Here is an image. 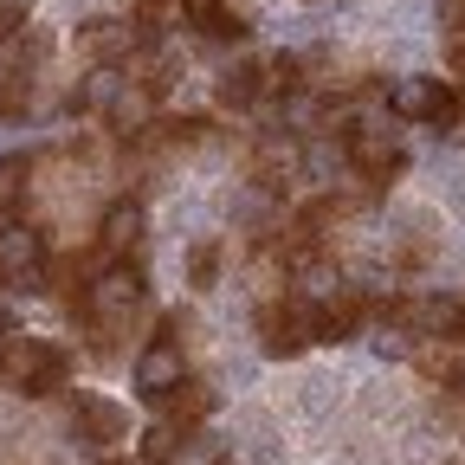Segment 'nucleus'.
Segmentation results:
<instances>
[{"label": "nucleus", "instance_id": "9", "mask_svg": "<svg viewBox=\"0 0 465 465\" xmlns=\"http://www.w3.org/2000/svg\"><path fill=\"white\" fill-rule=\"evenodd\" d=\"M369 317H375V304L362 298V291L356 284H336V291L317 298V342H349Z\"/></svg>", "mask_w": 465, "mask_h": 465}, {"label": "nucleus", "instance_id": "14", "mask_svg": "<svg viewBox=\"0 0 465 465\" xmlns=\"http://www.w3.org/2000/svg\"><path fill=\"white\" fill-rule=\"evenodd\" d=\"M33 174H39V155H0V220H20L26 213Z\"/></svg>", "mask_w": 465, "mask_h": 465}, {"label": "nucleus", "instance_id": "7", "mask_svg": "<svg viewBox=\"0 0 465 465\" xmlns=\"http://www.w3.org/2000/svg\"><path fill=\"white\" fill-rule=\"evenodd\" d=\"M149 39H143V26L136 20H84L78 26V58H84V65H130V58L143 52Z\"/></svg>", "mask_w": 465, "mask_h": 465}, {"label": "nucleus", "instance_id": "17", "mask_svg": "<svg viewBox=\"0 0 465 465\" xmlns=\"http://www.w3.org/2000/svg\"><path fill=\"white\" fill-rule=\"evenodd\" d=\"M7 226H14V220H0V246H7Z\"/></svg>", "mask_w": 465, "mask_h": 465}, {"label": "nucleus", "instance_id": "2", "mask_svg": "<svg viewBox=\"0 0 465 465\" xmlns=\"http://www.w3.org/2000/svg\"><path fill=\"white\" fill-rule=\"evenodd\" d=\"M252 330H259V349L272 362H291L304 349H317V291H272L252 317Z\"/></svg>", "mask_w": 465, "mask_h": 465}, {"label": "nucleus", "instance_id": "6", "mask_svg": "<svg viewBox=\"0 0 465 465\" xmlns=\"http://www.w3.org/2000/svg\"><path fill=\"white\" fill-rule=\"evenodd\" d=\"M39 58H45V33H20L7 52H0V124H20L39 97Z\"/></svg>", "mask_w": 465, "mask_h": 465}, {"label": "nucleus", "instance_id": "5", "mask_svg": "<svg viewBox=\"0 0 465 465\" xmlns=\"http://www.w3.org/2000/svg\"><path fill=\"white\" fill-rule=\"evenodd\" d=\"M388 110L401 116V124L452 130L459 116H465V97H459L452 78H427V72H414V78H394V84H388Z\"/></svg>", "mask_w": 465, "mask_h": 465}, {"label": "nucleus", "instance_id": "11", "mask_svg": "<svg viewBox=\"0 0 465 465\" xmlns=\"http://www.w3.org/2000/svg\"><path fill=\"white\" fill-rule=\"evenodd\" d=\"M414 362L427 381H440V388H452V394H465V330H452V336H433V342H420Z\"/></svg>", "mask_w": 465, "mask_h": 465}, {"label": "nucleus", "instance_id": "3", "mask_svg": "<svg viewBox=\"0 0 465 465\" xmlns=\"http://www.w3.org/2000/svg\"><path fill=\"white\" fill-rule=\"evenodd\" d=\"M188 375V317L174 311V317H162L155 323V336L143 342V356H136V369H130V381H136V394L155 407L174 381Z\"/></svg>", "mask_w": 465, "mask_h": 465}, {"label": "nucleus", "instance_id": "8", "mask_svg": "<svg viewBox=\"0 0 465 465\" xmlns=\"http://www.w3.org/2000/svg\"><path fill=\"white\" fill-rule=\"evenodd\" d=\"M65 414H72V433H78V440H91V446H116V440H130V414H124V407H116L110 394H84V388H78Z\"/></svg>", "mask_w": 465, "mask_h": 465}, {"label": "nucleus", "instance_id": "16", "mask_svg": "<svg viewBox=\"0 0 465 465\" xmlns=\"http://www.w3.org/2000/svg\"><path fill=\"white\" fill-rule=\"evenodd\" d=\"M33 26V14H26V0H0V52H7L20 33Z\"/></svg>", "mask_w": 465, "mask_h": 465}, {"label": "nucleus", "instance_id": "15", "mask_svg": "<svg viewBox=\"0 0 465 465\" xmlns=\"http://www.w3.org/2000/svg\"><path fill=\"white\" fill-rule=\"evenodd\" d=\"M220 259H226V240H194V246H188V278H194V291H207V284L220 278Z\"/></svg>", "mask_w": 465, "mask_h": 465}, {"label": "nucleus", "instance_id": "4", "mask_svg": "<svg viewBox=\"0 0 465 465\" xmlns=\"http://www.w3.org/2000/svg\"><path fill=\"white\" fill-rule=\"evenodd\" d=\"M342 162L356 168V182H362V194L369 201H381L401 174H407V149H401V136L394 130H362V124H349L342 130Z\"/></svg>", "mask_w": 465, "mask_h": 465}, {"label": "nucleus", "instance_id": "18", "mask_svg": "<svg viewBox=\"0 0 465 465\" xmlns=\"http://www.w3.org/2000/svg\"><path fill=\"white\" fill-rule=\"evenodd\" d=\"M97 465H124V459H97Z\"/></svg>", "mask_w": 465, "mask_h": 465}, {"label": "nucleus", "instance_id": "1", "mask_svg": "<svg viewBox=\"0 0 465 465\" xmlns=\"http://www.w3.org/2000/svg\"><path fill=\"white\" fill-rule=\"evenodd\" d=\"M0 381L26 401H45V394H65L72 388V349L52 342V336H0Z\"/></svg>", "mask_w": 465, "mask_h": 465}, {"label": "nucleus", "instance_id": "10", "mask_svg": "<svg viewBox=\"0 0 465 465\" xmlns=\"http://www.w3.org/2000/svg\"><path fill=\"white\" fill-rule=\"evenodd\" d=\"M220 110H252L272 97V58H240V65H226L220 84H213Z\"/></svg>", "mask_w": 465, "mask_h": 465}, {"label": "nucleus", "instance_id": "13", "mask_svg": "<svg viewBox=\"0 0 465 465\" xmlns=\"http://www.w3.org/2000/svg\"><path fill=\"white\" fill-rule=\"evenodd\" d=\"M155 407L168 414V427H174V433H194V427L213 414V388H207L201 375H182V381H174V388H168Z\"/></svg>", "mask_w": 465, "mask_h": 465}, {"label": "nucleus", "instance_id": "12", "mask_svg": "<svg viewBox=\"0 0 465 465\" xmlns=\"http://www.w3.org/2000/svg\"><path fill=\"white\" fill-rule=\"evenodd\" d=\"M136 240H143V201H116V207L97 220L91 252H97V265H110V259H130Z\"/></svg>", "mask_w": 465, "mask_h": 465}]
</instances>
